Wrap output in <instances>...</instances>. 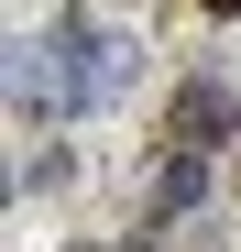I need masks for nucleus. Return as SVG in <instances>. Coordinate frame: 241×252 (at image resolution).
<instances>
[{
  "label": "nucleus",
  "mask_w": 241,
  "mask_h": 252,
  "mask_svg": "<svg viewBox=\"0 0 241 252\" xmlns=\"http://www.w3.org/2000/svg\"><path fill=\"white\" fill-rule=\"evenodd\" d=\"M197 187H209V154H176L165 187H153V208H197Z\"/></svg>",
  "instance_id": "3"
},
{
  "label": "nucleus",
  "mask_w": 241,
  "mask_h": 252,
  "mask_svg": "<svg viewBox=\"0 0 241 252\" xmlns=\"http://www.w3.org/2000/svg\"><path fill=\"white\" fill-rule=\"evenodd\" d=\"M197 11H209V22H230V11H241V0H197Z\"/></svg>",
  "instance_id": "4"
},
{
  "label": "nucleus",
  "mask_w": 241,
  "mask_h": 252,
  "mask_svg": "<svg viewBox=\"0 0 241 252\" xmlns=\"http://www.w3.org/2000/svg\"><path fill=\"white\" fill-rule=\"evenodd\" d=\"M132 44H88V99H120V88H132Z\"/></svg>",
  "instance_id": "2"
},
{
  "label": "nucleus",
  "mask_w": 241,
  "mask_h": 252,
  "mask_svg": "<svg viewBox=\"0 0 241 252\" xmlns=\"http://www.w3.org/2000/svg\"><path fill=\"white\" fill-rule=\"evenodd\" d=\"M230 121H241V99L219 88V77H186V88H176V143H186V154H219Z\"/></svg>",
  "instance_id": "1"
}]
</instances>
